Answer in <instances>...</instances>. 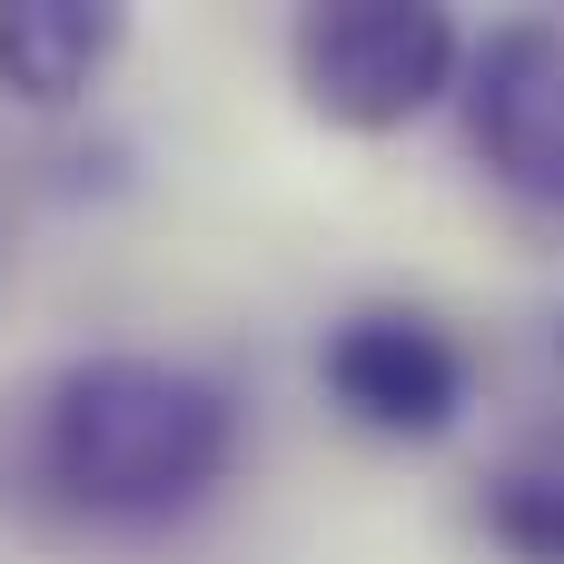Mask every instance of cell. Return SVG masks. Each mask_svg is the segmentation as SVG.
Listing matches in <instances>:
<instances>
[{
    "label": "cell",
    "instance_id": "cell-1",
    "mask_svg": "<svg viewBox=\"0 0 564 564\" xmlns=\"http://www.w3.org/2000/svg\"><path fill=\"white\" fill-rule=\"evenodd\" d=\"M238 466V406L178 357H69L20 426V476L40 506L99 535H159L198 516Z\"/></svg>",
    "mask_w": 564,
    "mask_h": 564
},
{
    "label": "cell",
    "instance_id": "cell-2",
    "mask_svg": "<svg viewBox=\"0 0 564 564\" xmlns=\"http://www.w3.org/2000/svg\"><path fill=\"white\" fill-rule=\"evenodd\" d=\"M456 69H466V30L436 0H317L288 30L297 99L347 139L416 129L456 89Z\"/></svg>",
    "mask_w": 564,
    "mask_h": 564
},
{
    "label": "cell",
    "instance_id": "cell-3",
    "mask_svg": "<svg viewBox=\"0 0 564 564\" xmlns=\"http://www.w3.org/2000/svg\"><path fill=\"white\" fill-rule=\"evenodd\" d=\"M317 377L367 436H397V446H436L466 416V347L436 317H416V307L337 317L327 347H317Z\"/></svg>",
    "mask_w": 564,
    "mask_h": 564
},
{
    "label": "cell",
    "instance_id": "cell-4",
    "mask_svg": "<svg viewBox=\"0 0 564 564\" xmlns=\"http://www.w3.org/2000/svg\"><path fill=\"white\" fill-rule=\"evenodd\" d=\"M466 139L516 188L564 208V20H506L466 50Z\"/></svg>",
    "mask_w": 564,
    "mask_h": 564
},
{
    "label": "cell",
    "instance_id": "cell-5",
    "mask_svg": "<svg viewBox=\"0 0 564 564\" xmlns=\"http://www.w3.org/2000/svg\"><path fill=\"white\" fill-rule=\"evenodd\" d=\"M119 40H129V10L109 0H0V99L69 109L119 59Z\"/></svg>",
    "mask_w": 564,
    "mask_h": 564
},
{
    "label": "cell",
    "instance_id": "cell-6",
    "mask_svg": "<svg viewBox=\"0 0 564 564\" xmlns=\"http://www.w3.org/2000/svg\"><path fill=\"white\" fill-rule=\"evenodd\" d=\"M486 535L516 564H564V466H506L486 476Z\"/></svg>",
    "mask_w": 564,
    "mask_h": 564
}]
</instances>
